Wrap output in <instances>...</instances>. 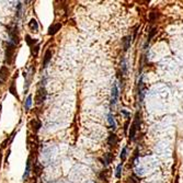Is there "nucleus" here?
<instances>
[{"instance_id": "nucleus-6", "label": "nucleus", "mask_w": 183, "mask_h": 183, "mask_svg": "<svg viewBox=\"0 0 183 183\" xmlns=\"http://www.w3.org/2000/svg\"><path fill=\"white\" fill-rule=\"evenodd\" d=\"M60 28H62V25H60L59 23L54 24V25L50 26V29H48V34H50V35H54L55 33H57V31L60 29Z\"/></svg>"}, {"instance_id": "nucleus-2", "label": "nucleus", "mask_w": 183, "mask_h": 183, "mask_svg": "<svg viewBox=\"0 0 183 183\" xmlns=\"http://www.w3.org/2000/svg\"><path fill=\"white\" fill-rule=\"evenodd\" d=\"M45 98H46V92H45V89L44 88H39L36 92V97H35L36 104H41V103L44 102Z\"/></svg>"}, {"instance_id": "nucleus-10", "label": "nucleus", "mask_w": 183, "mask_h": 183, "mask_svg": "<svg viewBox=\"0 0 183 183\" xmlns=\"http://www.w3.org/2000/svg\"><path fill=\"white\" fill-rule=\"evenodd\" d=\"M107 121H109V124H110L111 128L114 129L116 125H115V120H114V116L112 115V113H110V114L107 115Z\"/></svg>"}, {"instance_id": "nucleus-13", "label": "nucleus", "mask_w": 183, "mask_h": 183, "mask_svg": "<svg viewBox=\"0 0 183 183\" xmlns=\"http://www.w3.org/2000/svg\"><path fill=\"white\" fill-rule=\"evenodd\" d=\"M30 165H31V162H30V158L28 159V161H26V168H25V171H24V174H23V179L25 180V178L29 175V172H30Z\"/></svg>"}, {"instance_id": "nucleus-14", "label": "nucleus", "mask_w": 183, "mask_h": 183, "mask_svg": "<svg viewBox=\"0 0 183 183\" xmlns=\"http://www.w3.org/2000/svg\"><path fill=\"white\" fill-rule=\"evenodd\" d=\"M122 169H123V163H120L116 168V172H115V177L118 179L121 178V173H122Z\"/></svg>"}, {"instance_id": "nucleus-9", "label": "nucleus", "mask_w": 183, "mask_h": 183, "mask_svg": "<svg viewBox=\"0 0 183 183\" xmlns=\"http://www.w3.org/2000/svg\"><path fill=\"white\" fill-rule=\"evenodd\" d=\"M131 36H125L123 39V45H124V50H127L129 48V45H131Z\"/></svg>"}, {"instance_id": "nucleus-11", "label": "nucleus", "mask_w": 183, "mask_h": 183, "mask_svg": "<svg viewBox=\"0 0 183 183\" xmlns=\"http://www.w3.org/2000/svg\"><path fill=\"white\" fill-rule=\"evenodd\" d=\"M121 67H122V73H123L124 76H126V73H127V64H126L125 58H123V59H122Z\"/></svg>"}, {"instance_id": "nucleus-22", "label": "nucleus", "mask_w": 183, "mask_h": 183, "mask_svg": "<svg viewBox=\"0 0 183 183\" xmlns=\"http://www.w3.org/2000/svg\"><path fill=\"white\" fill-rule=\"evenodd\" d=\"M0 112H1V105H0Z\"/></svg>"}, {"instance_id": "nucleus-8", "label": "nucleus", "mask_w": 183, "mask_h": 183, "mask_svg": "<svg viewBox=\"0 0 183 183\" xmlns=\"http://www.w3.org/2000/svg\"><path fill=\"white\" fill-rule=\"evenodd\" d=\"M29 28H30V29H31L33 32H36V31H37V29H39V23H37V21L35 20V19H32L31 21H30Z\"/></svg>"}, {"instance_id": "nucleus-5", "label": "nucleus", "mask_w": 183, "mask_h": 183, "mask_svg": "<svg viewBox=\"0 0 183 183\" xmlns=\"http://www.w3.org/2000/svg\"><path fill=\"white\" fill-rule=\"evenodd\" d=\"M107 143L110 146H115V145L118 144V136L115 135V134H110V136H109V139H107Z\"/></svg>"}, {"instance_id": "nucleus-12", "label": "nucleus", "mask_w": 183, "mask_h": 183, "mask_svg": "<svg viewBox=\"0 0 183 183\" xmlns=\"http://www.w3.org/2000/svg\"><path fill=\"white\" fill-rule=\"evenodd\" d=\"M112 154H110V152H107V154H105L104 155V162H103V163H104L105 166H107L109 165V163H110L111 162V160H112Z\"/></svg>"}, {"instance_id": "nucleus-19", "label": "nucleus", "mask_w": 183, "mask_h": 183, "mask_svg": "<svg viewBox=\"0 0 183 183\" xmlns=\"http://www.w3.org/2000/svg\"><path fill=\"white\" fill-rule=\"evenodd\" d=\"M126 155H127V148L124 147L122 152H121V159H122V161H124V160L126 159Z\"/></svg>"}, {"instance_id": "nucleus-3", "label": "nucleus", "mask_w": 183, "mask_h": 183, "mask_svg": "<svg viewBox=\"0 0 183 183\" xmlns=\"http://www.w3.org/2000/svg\"><path fill=\"white\" fill-rule=\"evenodd\" d=\"M118 84H116V82H114L112 87V93H111V104L114 105L116 103V101H118Z\"/></svg>"}, {"instance_id": "nucleus-17", "label": "nucleus", "mask_w": 183, "mask_h": 183, "mask_svg": "<svg viewBox=\"0 0 183 183\" xmlns=\"http://www.w3.org/2000/svg\"><path fill=\"white\" fill-rule=\"evenodd\" d=\"M10 92L11 93L13 94V95H14V97H17L18 98V93H17V90H16V87H14V82H12V84H11V86H10Z\"/></svg>"}, {"instance_id": "nucleus-7", "label": "nucleus", "mask_w": 183, "mask_h": 183, "mask_svg": "<svg viewBox=\"0 0 183 183\" xmlns=\"http://www.w3.org/2000/svg\"><path fill=\"white\" fill-rule=\"evenodd\" d=\"M50 59H52V52H50V50H47V52L45 53L44 60H43V67H46L47 64L50 62Z\"/></svg>"}, {"instance_id": "nucleus-21", "label": "nucleus", "mask_w": 183, "mask_h": 183, "mask_svg": "<svg viewBox=\"0 0 183 183\" xmlns=\"http://www.w3.org/2000/svg\"><path fill=\"white\" fill-rule=\"evenodd\" d=\"M122 113H123V114L124 115H125V116H126V118H129V113H128V112H126V111L125 110H122Z\"/></svg>"}, {"instance_id": "nucleus-15", "label": "nucleus", "mask_w": 183, "mask_h": 183, "mask_svg": "<svg viewBox=\"0 0 183 183\" xmlns=\"http://www.w3.org/2000/svg\"><path fill=\"white\" fill-rule=\"evenodd\" d=\"M25 41H26V43H28V45H29V46H31V47H33V45L36 44V41L32 39L30 35H26V36H25Z\"/></svg>"}, {"instance_id": "nucleus-1", "label": "nucleus", "mask_w": 183, "mask_h": 183, "mask_svg": "<svg viewBox=\"0 0 183 183\" xmlns=\"http://www.w3.org/2000/svg\"><path fill=\"white\" fill-rule=\"evenodd\" d=\"M14 50H16V44H13V43H11V42H8V44H7V50H6V62H7L8 64L12 63Z\"/></svg>"}, {"instance_id": "nucleus-18", "label": "nucleus", "mask_w": 183, "mask_h": 183, "mask_svg": "<svg viewBox=\"0 0 183 183\" xmlns=\"http://www.w3.org/2000/svg\"><path fill=\"white\" fill-rule=\"evenodd\" d=\"M32 125L34 126V127H33V129H34L35 132L39 131V127H41V123H39V122H36V121H32Z\"/></svg>"}, {"instance_id": "nucleus-20", "label": "nucleus", "mask_w": 183, "mask_h": 183, "mask_svg": "<svg viewBox=\"0 0 183 183\" xmlns=\"http://www.w3.org/2000/svg\"><path fill=\"white\" fill-rule=\"evenodd\" d=\"M155 34H156V29H151V31H150V33H149V36H148V43L150 42V39L154 37Z\"/></svg>"}, {"instance_id": "nucleus-4", "label": "nucleus", "mask_w": 183, "mask_h": 183, "mask_svg": "<svg viewBox=\"0 0 183 183\" xmlns=\"http://www.w3.org/2000/svg\"><path fill=\"white\" fill-rule=\"evenodd\" d=\"M8 69H7V67H5L3 66L2 68L0 69V84H5L6 80H7V78H8Z\"/></svg>"}, {"instance_id": "nucleus-16", "label": "nucleus", "mask_w": 183, "mask_h": 183, "mask_svg": "<svg viewBox=\"0 0 183 183\" xmlns=\"http://www.w3.org/2000/svg\"><path fill=\"white\" fill-rule=\"evenodd\" d=\"M32 104V95H29V97L26 98V101H25V110H29L30 107H31Z\"/></svg>"}]
</instances>
